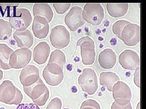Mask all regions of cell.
Masks as SVG:
<instances>
[{"label": "cell", "instance_id": "obj_8", "mask_svg": "<svg viewBox=\"0 0 146 109\" xmlns=\"http://www.w3.org/2000/svg\"><path fill=\"white\" fill-rule=\"evenodd\" d=\"M43 76L50 85L57 86L61 83L64 77L63 67L54 63H48L43 71Z\"/></svg>", "mask_w": 146, "mask_h": 109}, {"label": "cell", "instance_id": "obj_4", "mask_svg": "<svg viewBox=\"0 0 146 109\" xmlns=\"http://www.w3.org/2000/svg\"><path fill=\"white\" fill-rule=\"evenodd\" d=\"M82 16L85 22L94 26L99 25L104 18V10L99 3H88L84 7Z\"/></svg>", "mask_w": 146, "mask_h": 109}, {"label": "cell", "instance_id": "obj_21", "mask_svg": "<svg viewBox=\"0 0 146 109\" xmlns=\"http://www.w3.org/2000/svg\"><path fill=\"white\" fill-rule=\"evenodd\" d=\"M100 81L101 85L106 87L110 91H112L113 86L120 81V78L115 73L103 72L100 75Z\"/></svg>", "mask_w": 146, "mask_h": 109}, {"label": "cell", "instance_id": "obj_5", "mask_svg": "<svg viewBox=\"0 0 146 109\" xmlns=\"http://www.w3.org/2000/svg\"><path fill=\"white\" fill-rule=\"evenodd\" d=\"M79 85L82 91L89 95H92L98 90V78L96 74L91 68H85L78 78Z\"/></svg>", "mask_w": 146, "mask_h": 109}, {"label": "cell", "instance_id": "obj_12", "mask_svg": "<svg viewBox=\"0 0 146 109\" xmlns=\"http://www.w3.org/2000/svg\"><path fill=\"white\" fill-rule=\"evenodd\" d=\"M82 9L78 6L73 7L65 18V22L72 32L76 31L85 23L82 16Z\"/></svg>", "mask_w": 146, "mask_h": 109}, {"label": "cell", "instance_id": "obj_1", "mask_svg": "<svg viewBox=\"0 0 146 109\" xmlns=\"http://www.w3.org/2000/svg\"><path fill=\"white\" fill-rule=\"evenodd\" d=\"M32 22L30 11L25 8H18L11 14L9 23L16 31L26 30Z\"/></svg>", "mask_w": 146, "mask_h": 109}, {"label": "cell", "instance_id": "obj_33", "mask_svg": "<svg viewBox=\"0 0 146 109\" xmlns=\"http://www.w3.org/2000/svg\"><path fill=\"white\" fill-rule=\"evenodd\" d=\"M3 77V72L0 70V81L1 80Z\"/></svg>", "mask_w": 146, "mask_h": 109}, {"label": "cell", "instance_id": "obj_24", "mask_svg": "<svg viewBox=\"0 0 146 109\" xmlns=\"http://www.w3.org/2000/svg\"><path fill=\"white\" fill-rule=\"evenodd\" d=\"M66 62V57L64 53L60 50H55L51 53L48 63H54L63 67Z\"/></svg>", "mask_w": 146, "mask_h": 109}, {"label": "cell", "instance_id": "obj_25", "mask_svg": "<svg viewBox=\"0 0 146 109\" xmlns=\"http://www.w3.org/2000/svg\"><path fill=\"white\" fill-rule=\"evenodd\" d=\"M130 23V22L125 20H121L117 21L112 26V31L113 33L119 39H121V34L124 28Z\"/></svg>", "mask_w": 146, "mask_h": 109}, {"label": "cell", "instance_id": "obj_16", "mask_svg": "<svg viewBox=\"0 0 146 109\" xmlns=\"http://www.w3.org/2000/svg\"><path fill=\"white\" fill-rule=\"evenodd\" d=\"M50 52V48L47 42H40L35 47L33 51V59L35 62L39 65L46 62Z\"/></svg>", "mask_w": 146, "mask_h": 109}, {"label": "cell", "instance_id": "obj_14", "mask_svg": "<svg viewBox=\"0 0 146 109\" xmlns=\"http://www.w3.org/2000/svg\"><path fill=\"white\" fill-rule=\"evenodd\" d=\"M40 78L39 69L34 65L26 66L21 72L20 80L25 87L32 85Z\"/></svg>", "mask_w": 146, "mask_h": 109}, {"label": "cell", "instance_id": "obj_30", "mask_svg": "<svg viewBox=\"0 0 146 109\" xmlns=\"http://www.w3.org/2000/svg\"><path fill=\"white\" fill-rule=\"evenodd\" d=\"M111 109H132L130 102L125 105H121L114 102L112 104Z\"/></svg>", "mask_w": 146, "mask_h": 109}, {"label": "cell", "instance_id": "obj_20", "mask_svg": "<svg viewBox=\"0 0 146 109\" xmlns=\"http://www.w3.org/2000/svg\"><path fill=\"white\" fill-rule=\"evenodd\" d=\"M128 4L127 3H108L106 6L109 15L115 18L123 17L127 13Z\"/></svg>", "mask_w": 146, "mask_h": 109}, {"label": "cell", "instance_id": "obj_13", "mask_svg": "<svg viewBox=\"0 0 146 109\" xmlns=\"http://www.w3.org/2000/svg\"><path fill=\"white\" fill-rule=\"evenodd\" d=\"M119 62L125 69L134 70L140 67V58L135 51L127 49L120 54Z\"/></svg>", "mask_w": 146, "mask_h": 109}, {"label": "cell", "instance_id": "obj_19", "mask_svg": "<svg viewBox=\"0 0 146 109\" xmlns=\"http://www.w3.org/2000/svg\"><path fill=\"white\" fill-rule=\"evenodd\" d=\"M33 14L34 17L40 16L44 18L48 22L52 20L54 13L49 5L46 3H36L33 7Z\"/></svg>", "mask_w": 146, "mask_h": 109}, {"label": "cell", "instance_id": "obj_17", "mask_svg": "<svg viewBox=\"0 0 146 109\" xmlns=\"http://www.w3.org/2000/svg\"><path fill=\"white\" fill-rule=\"evenodd\" d=\"M13 36L17 45L21 49H29L33 45L34 38L32 33L29 30L16 31L13 34Z\"/></svg>", "mask_w": 146, "mask_h": 109}, {"label": "cell", "instance_id": "obj_29", "mask_svg": "<svg viewBox=\"0 0 146 109\" xmlns=\"http://www.w3.org/2000/svg\"><path fill=\"white\" fill-rule=\"evenodd\" d=\"M16 109H40V108L36 104H23L19 105Z\"/></svg>", "mask_w": 146, "mask_h": 109}, {"label": "cell", "instance_id": "obj_27", "mask_svg": "<svg viewBox=\"0 0 146 109\" xmlns=\"http://www.w3.org/2000/svg\"><path fill=\"white\" fill-rule=\"evenodd\" d=\"M70 3H55L53 7L56 13L58 14H63L65 13L70 7Z\"/></svg>", "mask_w": 146, "mask_h": 109}, {"label": "cell", "instance_id": "obj_6", "mask_svg": "<svg viewBox=\"0 0 146 109\" xmlns=\"http://www.w3.org/2000/svg\"><path fill=\"white\" fill-rule=\"evenodd\" d=\"M76 45L80 47L82 59L84 64H93L95 61L96 54L94 41L89 36H84L79 39Z\"/></svg>", "mask_w": 146, "mask_h": 109}, {"label": "cell", "instance_id": "obj_18", "mask_svg": "<svg viewBox=\"0 0 146 109\" xmlns=\"http://www.w3.org/2000/svg\"><path fill=\"white\" fill-rule=\"evenodd\" d=\"M98 61L102 68L105 69H110L116 64L117 55L112 49H106L100 53Z\"/></svg>", "mask_w": 146, "mask_h": 109}, {"label": "cell", "instance_id": "obj_9", "mask_svg": "<svg viewBox=\"0 0 146 109\" xmlns=\"http://www.w3.org/2000/svg\"><path fill=\"white\" fill-rule=\"evenodd\" d=\"M120 39L128 46L136 45L141 41L140 26L132 23L126 26L122 32Z\"/></svg>", "mask_w": 146, "mask_h": 109}, {"label": "cell", "instance_id": "obj_11", "mask_svg": "<svg viewBox=\"0 0 146 109\" xmlns=\"http://www.w3.org/2000/svg\"><path fill=\"white\" fill-rule=\"evenodd\" d=\"M112 91L115 102L119 105H123L130 102L131 99V91L125 83L119 81L113 86Z\"/></svg>", "mask_w": 146, "mask_h": 109}, {"label": "cell", "instance_id": "obj_34", "mask_svg": "<svg viewBox=\"0 0 146 109\" xmlns=\"http://www.w3.org/2000/svg\"><path fill=\"white\" fill-rule=\"evenodd\" d=\"M140 104H141V103H140V102H139L138 103V106H137V108H136V109H140Z\"/></svg>", "mask_w": 146, "mask_h": 109}, {"label": "cell", "instance_id": "obj_10", "mask_svg": "<svg viewBox=\"0 0 146 109\" xmlns=\"http://www.w3.org/2000/svg\"><path fill=\"white\" fill-rule=\"evenodd\" d=\"M32 57L31 51L20 49L11 54L9 65L11 68L20 69L25 67L30 62Z\"/></svg>", "mask_w": 146, "mask_h": 109}, {"label": "cell", "instance_id": "obj_23", "mask_svg": "<svg viewBox=\"0 0 146 109\" xmlns=\"http://www.w3.org/2000/svg\"><path fill=\"white\" fill-rule=\"evenodd\" d=\"M12 28L9 22L0 19V40L5 41L9 39L12 35Z\"/></svg>", "mask_w": 146, "mask_h": 109}, {"label": "cell", "instance_id": "obj_15", "mask_svg": "<svg viewBox=\"0 0 146 109\" xmlns=\"http://www.w3.org/2000/svg\"><path fill=\"white\" fill-rule=\"evenodd\" d=\"M32 28L35 36L37 39H45L48 36L50 26L49 23L44 18L35 16Z\"/></svg>", "mask_w": 146, "mask_h": 109}, {"label": "cell", "instance_id": "obj_7", "mask_svg": "<svg viewBox=\"0 0 146 109\" xmlns=\"http://www.w3.org/2000/svg\"><path fill=\"white\" fill-rule=\"evenodd\" d=\"M50 38L53 46L61 49L66 47L70 43V33L65 26L58 25L52 30Z\"/></svg>", "mask_w": 146, "mask_h": 109}, {"label": "cell", "instance_id": "obj_28", "mask_svg": "<svg viewBox=\"0 0 146 109\" xmlns=\"http://www.w3.org/2000/svg\"><path fill=\"white\" fill-rule=\"evenodd\" d=\"M62 102L60 99L55 98L48 104L46 109H61Z\"/></svg>", "mask_w": 146, "mask_h": 109}, {"label": "cell", "instance_id": "obj_2", "mask_svg": "<svg viewBox=\"0 0 146 109\" xmlns=\"http://www.w3.org/2000/svg\"><path fill=\"white\" fill-rule=\"evenodd\" d=\"M23 99L21 91L11 81L6 80L0 85V101L9 104H18Z\"/></svg>", "mask_w": 146, "mask_h": 109}, {"label": "cell", "instance_id": "obj_31", "mask_svg": "<svg viewBox=\"0 0 146 109\" xmlns=\"http://www.w3.org/2000/svg\"><path fill=\"white\" fill-rule=\"evenodd\" d=\"M134 74V82L135 85L138 87H141V81H140V67L135 70Z\"/></svg>", "mask_w": 146, "mask_h": 109}, {"label": "cell", "instance_id": "obj_22", "mask_svg": "<svg viewBox=\"0 0 146 109\" xmlns=\"http://www.w3.org/2000/svg\"><path fill=\"white\" fill-rule=\"evenodd\" d=\"M13 52V50L7 45L0 44V68L10 69L9 61L10 56Z\"/></svg>", "mask_w": 146, "mask_h": 109}, {"label": "cell", "instance_id": "obj_3", "mask_svg": "<svg viewBox=\"0 0 146 109\" xmlns=\"http://www.w3.org/2000/svg\"><path fill=\"white\" fill-rule=\"evenodd\" d=\"M24 90L33 102L39 106L44 105L49 97L48 89L40 78L32 85L24 87Z\"/></svg>", "mask_w": 146, "mask_h": 109}, {"label": "cell", "instance_id": "obj_26", "mask_svg": "<svg viewBox=\"0 0 146 109\" xmlns=\"http://www.w3.org/2000/svg\"><path fill=\"white\" fill-rule=\"evenodd\" d=\"M80 109H101L100 104L93 99H88L84 101Z\"/></svg>", "mask_w": 146, "mask_h": 109}, {"label": "cell", "instance_id": "obj_32", "mask_svg": "<svg viewBox=\"0 0 146 109\" xmlns=\"http://www.w3.org/2000/svg\"><path fill=\"white\" fill-rule=\"evenodd\" d=\"M0 5L4 10H8V9H10V11H11L13 10V9L19 6L20 3H1Z\"/></svg>", "mask_w": 146, "mask_h": 109}]
</instances>
